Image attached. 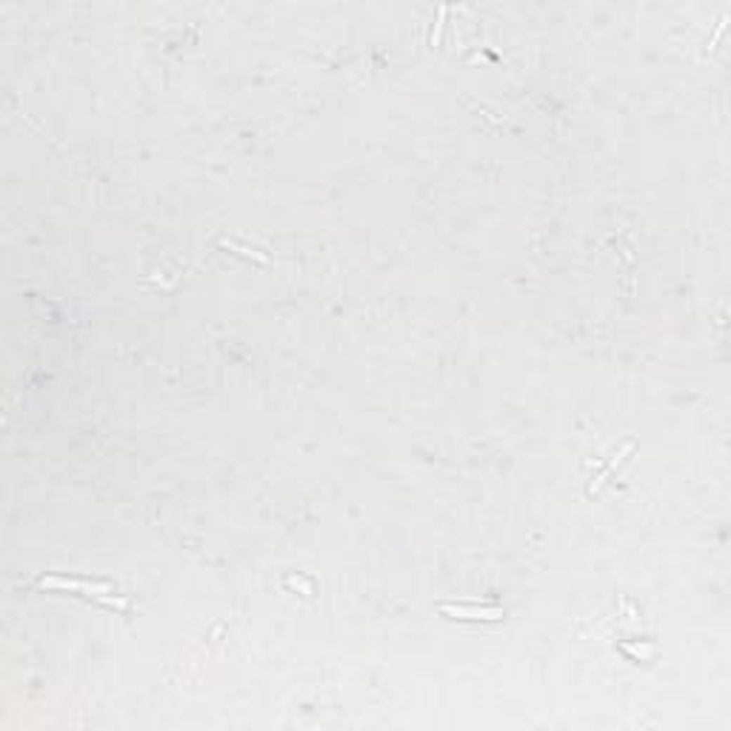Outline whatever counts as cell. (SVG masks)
I'll return each instance as SVG.
<instances>
[{
	"instance_id": "obj_1",
	"label": "cell",
	"mask_w": 731,
	"mask_h": 731,
	"mask_svg": "<svg viewBox=\"0 0 731 731\" xmlns=\"http://www.w3.org/2000/svg\"><path fill=\"white\" fill-rule=\"evenodd\" d=\"M440 609H443L446 614L460 617V620H500V617H503L500 609H449L446 603H440Z\"/></svg>"
}]
</instances>
